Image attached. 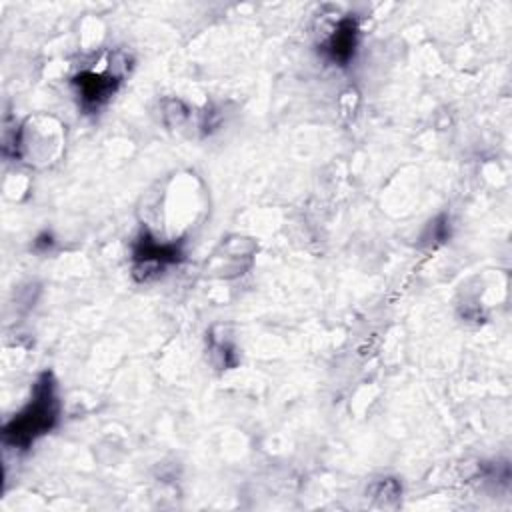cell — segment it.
Returning a JSON list of instances; mask_svg holds the SVG:
<instances>
[{"label":"cell","instance_id":"2","mask_svg":"<svg viewBox=\"0 0 512 512\" xmlns=\"http://www.w3.org/2000/svg\"><path fill=\"white\" fill-rule=\"evenodd\" d=\"M358 24L352 16H342L330 28L326 38L320 42V52L326 60L338 66H346L358 48Z\"/></svg>","mask_w":512,"mask_h":512},{"label":"cell","instance_id":"3","mask_svg":"<svg viewBox=\"0 0 512 512\" xmlns=\"http://www.w3.org/2000/svg\"><path fill=\"white\" fill-rule=\"evenodd\" d=\"M120 78L122 76L118 72H114L110 66L104 72H94V70L80 72L72 82L76 86L80 104L86 110H96L116 92Z\"/></svg>","mask_w":512,"mask_h":512},{"label":"cell","instance_id":"4","mask_svg":"<svg viewBox=\"0 0 512 512\" xmlns=\"http://www.w3.org/2000/svg\"><path fill=\"white\" fill-rule=\"evenodd\" d=\"M180 256V250L176 244H162L156 238L142 234L140 240L134 246V262L136 272H144V280L150 272H160L166 264L176 262Z\"/></svg>","mask_w":512,"mask_h":512},{"label":"cell","instance_id":"1","mask_svg":"<svg viewBox=\"0 0 512 512\" xmlns=\"http://www.w3.org/2000/svg\"><path fill=\"white\" fill-rule=\"evenodd\" d=\"M60 416L58 388L52 372H42L32 388L28 404L6 424L4 438L12 446H28L38 436L52 430Z\"/></svg>","mask_w":512,"mask_h":512}]
</instances>
